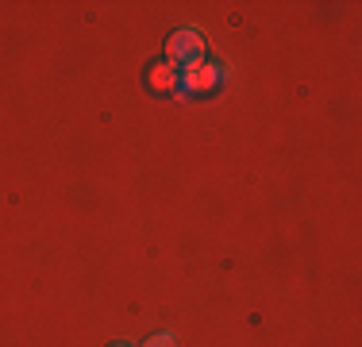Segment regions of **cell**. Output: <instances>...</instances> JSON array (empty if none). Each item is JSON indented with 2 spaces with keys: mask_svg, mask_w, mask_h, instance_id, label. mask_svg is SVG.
<instances>
[{
  "mask_svg": "<svg viewBox=\"0 0 362 347\" xmlns=\"http://www.w3.org/2000/svg\"><path fill=\"white\" fill-rule=\"evenodd\" d=\"M166 55H170V66L193 69L197 62H201V55H204V39L197 31H177L174 39L166 42Z\"/></svg>",
  "mask_w": 362,
  "mask_h": 347,
  "instance_id": "6da1fadb",
  "label": "cell"
},
{
  "mask_svg": "<svg viewBox=\"0 0 362 347\" xmlns=\"http://www.w3.org/2000/svg\"><path fill=\"white\" fill-rule=\"evenodd\" d=\"M116 347H127V343H116Z\"/></svg>",
  "mask_w": 362,
  "mask_h": 347,
  "instance_id": "5b68a950",
  "label": "cell"
},
{
  "mask_svg": "<svg viewBox=\"0 0 362 347\" xmlns=\"http://www.w3.org/2000/svg\"><path fill=\"white\" fill-rule=\"evenodd\" d=\"M146 85H151V89H158V93H174L177 89V69L170 66V62H158L151 74H146Z\"/></svg>",
  "mask_w": 362,
  "mask_h": 347,
  "instance_id": "3957f363",
  "label": "cell"
},
{
  "mask_svg": "<svg viewBox=\"0 0 362 347\" xmlns=\"http://www.w3.org/2000/svg\"><path fill=\"white\" fill-rule=\"evenodd\" d=\"M146 347H174V336H158V340H151Z\"/></svg>",
  "mask_w": 362,
  "mask_h": 347,
  "instance_id": "277c9868",
  "label": "cell"
},
{
  "mask_svg": "<svg viewBox=\"0 0 362 347\" xmlns=\"http://www.w3.org/2000/svg\"><path fill=\"white\" fill-rule=\"evenodd\" d=\"M185 81H189V89L204 93V89H212V85L220 81V69H216V66H204V62H197L193 69H185Z\"/></svg>",
  "mask_w": 362,
  "mask_h": 347,
  "instance_id": "7a4b0ae2",
  "label": "cell"
}]
</instances>
